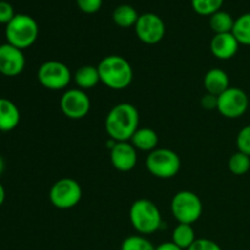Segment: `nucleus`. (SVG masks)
<instances>
[{
    "label": "nucleus",
    "instance_id": "obj_3",
    "mask_svg": "<svg viewBox=\"0 0 250 250\" xmlns=\"http://www.w3.org/2000/svg\"><path fill=\"white\" fill-rule=\"evenodd\" d=\"M129 221L132 227L142 236L155 233L163 225L160 210L148 199H138L131 205Z\"/></svg>",
    "mask_w": 250,
    "mask_h": 250
},
{
    "label": "nucleus",
    "instance_id": "obj_9",
    "mask_svg": "<svg viewBox=\"0 0 250 250\" xmlns=\"http://www.w3.org/2000/svg\"><path fill=\"white\" fill-rule=\"evenodd\" d=\"M249 107V98L243 89L229 87L217 97L216 110L226 119H239Z\"/></svg>",
    "mask_w": 250,
    "mask_h": 250
},
{
    "label": "nucleus",
    "instance_id": "obj_15",
    "mask_svg": "<svg viewBox=\"0 0 250 250\" xmlns=\"http://www.w3.org/2000/svg\"><path fill=\"white\" fill-rule=\"evenodd\" d=\"M204 88L207 93L219 97L229 88V75L221 68H211L204 76Z\"/></svg>",
    "mask_w": 250,
    "mask_h": 250
},
{
    "label": "nucleus",
    "instance_id": "obj_24",
    "mask_svg": "<svg viewBox=\"0 0 250 250\" xmlns=\"http://www.w3.org/2000/svg\"><path fill=\"white\" fill-rule=\"evenodd\" d=\"M224 0H192V7L202 16H211L220 11Z\"/></svg>",
    "mask_w": 250,
    "mask_h": 250
},
{
    "label": "nucleus",
    "instance_id": "obj_6",
    "mask_svg": "<svg viewBox=\"0 0 250 250\" xmlns=\"http://www.w3.org/2000/svg\"><path fill=\"white\" fill-rule=\"evenodd\" d=\"M146 168L154 177L161 180L172 178L180 172L181 159L176 151L166 148H156L146 158Z\"/></svg>",
    "mask_w": 250,
    "mask_h": 250
},
{
    "label": "nucleus",
    "instance_id": "obj_26",
    "mask_svg": "<svg viewBox=\"0 0 250 250\" xmlns=\"http://www.w3.org/2000/svg\"><path fill=\"white\" fill-rule=\"evenodd\" d=\"M237 148L238 151L250 156V125L243 127L237 136Z\"/></svg>",
    "mask_w": 250,
    "mask_h": 250
},
{
    "label": "nucleus",
    "instance_id": "obj_17",
    "mask_svg": "<svg viewBox=\"0 0 250 250\" xmlns=\"http://www.w3.org/2000/svg\"><path fill=\"white\" fill-rule=\"evenodd\" d=\"M132 146L136 149L142 151H153L155 150L159 143V136L153 128L149 127H143L138 128L136 133L131 138Z\"/></svg>",
    "mask_w": 250,
    "mask_h": 250
},
{
    "label": "nucleus",
    "instance_id": "obj_31",
    "mask_svg": "<svg viewBox=\"0 0 250 250\" xmlns=\"http://www.w3.org/2000/svg\"><path fill=\"white\" fill-rule=\"evenodd\" d=\"M155 250H183L180 247L176 246L172 241L171 242H165V243L159 244L158 247H155Z\"/></svg>",
    "mask_w": 250,
    "mask_h": 250
},
{
    "label": "nucleus",
    "instance_id": "obj_32",
    "mask_svg": "<svg viewBox=\"0 0 250 250\" xmlns=\"http://www.w3.org/2000/svg\"><path fill=\"white\" fill-rule=\"evenodd\" d=\"M5 197H6V194H5V188H4V186L0 183V207L4 204Z\"/></svg>",
    "mask_w": 250,
    "mask_h": 250
},
{
    "label": "nucleus",
    "instance_id": "obj_10",
    "mask_svg": "<svg viewBox=\"0 0 250 250\" xmlns=\"http://www.w3.org/2000/svg\"><path fill=\"white\" fill-rule=\"evenodd\" d=\"M90 99L85 90L80 88L67 89L60 99V109L67 119H84L90 111Z\"/></svg>",
    "mask_w": 250,
    "mask_h": 250
},
{
    "label": "nucleus",
    "instance_id": "obj_14",
    "mask_svg": "<svg viewBox=\"0 0 250 250\" xmlns=\"http://www.w3.org/2000/svg\"><path fill=\"white\" fill-rule=\"evenodd\" d=\"M241 44L233 36V33H220L215 34L210 42V50L211 54L219 60H229L234 58L238 53Z\"/></svg>",
    "mask_w": 250,
    "mask_h": 250
},
{
    "label": "nucleus",
    "instance_id": "obj_20",
    "mask_svg": "<svg viewBox=\"0 0 250 250\" xmlns=\"http://www.w3.org/2000/svg\"><path fill=\"white\" fill-rule=\"evenodd\" d=\"M195 239V231L192 225L178 224L172 232V242L183 250H188Z\"/></svg>",
    "mask_w": 250,
    "mask_h": 250
},
{
    "label": "nucleus",
    "instance_id": "obj_33",
    "mask_svg": "<svg viewBox=\"0 0 250 250\" xmlns=\"http://www.w3.org/2000/svg\"><path fill=\"white\" fill-rule=\"evenodd\" d=\"M4 170H5V161L4 159H2V156L0 155V175L4 172Z\"/></svg>",
    "mask_w": 250,
    "mask_h": 250
},
{
    "label": "nucleus",
    "instance_id": "obj_11",
    "mask_svg": "<svg viewBox=\"0 0 250 250\" xmlns=\"http://www.w3.org/2000/svg\"><path fill=\"white\" fill-rule=\"evenodd\" d=\"M134 28H136V34L139 41L149 45L158 44L159 42L163 41L166 32L163 19L153 12L139 15Z\"/></svg>",
    "mask_w": 250,
    "mask_h": 250
},
{
    "label": "nucleus",
    "instance_id": "obj_1",
    "mask_svg": "<svg viewBox=\"0 0 250 250\" xmlns=\"http://www.w3.org/2000/svg\"><path fill=\"white\" fill-rule=\"evenodd\" d=\"M139 128V112L134 105L121 103L112 107L105 119V129L116 142H128Z\"/></svg>",
    "mask_w": 250,
    "mask_h": 250
},
{
    "label": "nucleus",
    "instance_id": "obj_2",
    "mask_svg": "<svg viewBox=\"0 0 250 250\" xmlns=\"http://www.w3.org/2000/svg\"><path fill=\"white\" fill-rule=\"evenodd\" d=\"M100 82L114 90H124L133 81V68L131 63L120 55H109L102 59L97 66Z\"/></svg>",
    "mask_w": 250,
    "mask_h": 250
},
{
    "label": "nucleus",
    "instance_id": "obj_7",
    "mask_svg": "<svg viewBox=\"0 0 250 250\" xmlns=\"http://www.w3.org/2000/svg\"><path fill=\"white\" fill-rule=\"evenodd\" d=\"M49 199L55 208L68 210L80 204L82 199V188L73 178H61L50 188Z\"/></svg>",
    "mask_w": 250,
    "mask_h": 250
},
{
    "label": "nucleus",
    "instance_id": "obj_25",
    "mask_svg": "<svg viewBox=\"0 0 250 250\" xmlns=\"http://www.w3.org/2000/svg\"><path fill=\"white\" fill-rule=\"evenodd\" d=\"M121 250H155V247L144 236L137 234V236L127 237L122 242Z\"/></svg>",
    "mask_w": 250,
    "mask_h": 250
},
{
    "label": "nucleus",
    "instance_id": "obj_16",
    "mask_svg": "<svg viewBox=\"0 0 250 250\" xmlns=\"http://www.w3.org/2000/svg\"><path fill=\"white\" fill-rule=\"evenodd\" d=\"M20 110L11 100L0 98V131L10 132L20 124Z\"/></svg>",
    "mask_w": 250,
    "mask_h": 250
},
{
    "label": "nucleus",
    "instance_id": "obj_28",
    "mask_svg": "<svg viewBox=\"0 0 250 250\" xmlns=\"http://www.w3.org/2000/svg\"><path fill=\"white\" fill-rule=\"evenodd\" d=\"M188 250H222L216 242L208 238H197Z\"/></svg>",
    "mask_w": 250,
    "mask_h": 250
},
{
    "label": "nucleus",
    "instance_id": "obj_8",
    "mask_svg": "<svg viewBox=\"0 0 250 250\" xmlns=\"http://www.w3.org/2000/svg\"><path fill=\"white\" fill-rule=\"evenodd\" d=\"M73 76L67 65L61 61H45L38 68L37 78L44 88L49 90H62L70 84Z\"/></svg>",
    "mask_w": 250,
    "mask_h": 250
},
{
    "label": "nucleus",
    "instance_id": "obj_27",
    "mask_svg": "<svg viewBox=\"0 0 250 250\" xmlns=\"http://www.w3.org/2000/svg\"><path fill=\"white\" fill-rule=\"evenodd\" d=\"M76 2L81 11L84 14H95L103 5V0H76Z\"/></svg>",
    "mask_w": 250,
    "mask_h": 250
},
{
    "label": "nucleus",
    "instance_id": "obj_13",
    "mask_svg": "<svg viewBox=\"0 0 250 250\" xmlns=\"http://www.w3.org/2000/svg\"><path fill=\"white\" fill-rule=\"evenodd\" d=\"M111 165L121 172H129L133 170L138 161L137 149L129 142H116L110 150Z\"/></svg>",
    "mask_w": 250,
    "mask_h": 250
},
{
    "label": "nucleus",
    "instance_id": "obj_22",
    "mask_svg": "<svg viewBox=\"0 0 250 250\" xmlns=\"http://www.w3.org/2000/svg\"><path fill=\"white\" fill-rule=\"evenodd\" d=\"M232 33L239 44L250 45V12L241 15L238 19L234 20Z\"/></svg>",
    "mask_w": 250,
    "mask_h": 250
},
{
    "label": "nucleus",
    "instance_id": "obj_19",
    "mask_svg": "<svg viewBox=\"0 0 250 250\" xmlns=\"http://www.w3.org/2000/svg\"><path fill=\"white\" fill-rule=\"evenodd\" d=\"M138 19L139 15L137 10L127 4L120 5L112 12V20L121 28H129L132 26H136Z\"/></svg>",
    "mask_w": 250,
    "mask_h": 250
},
{
    "label": "nucleus",
    "instance_id": "obj_30",
    "mask_svg": "<svg viewBox=\"0 0 250 250\" xmlns=\"http://www.w3.org/2000/svg\"><path fill=\"white\" fill-rule=\"evenodd\" d=\"M200 104H202V106L207 110L216 109L217 107V97L207 93V94L202 98V100H200Z\"/></svg>",
    "mask_w": 250,
    "mask_h": 250
},
{
    "label": "nucleus",
    "instance_id": "obj_18",
    "mask_svg": "<svg viewBox=\"0 0 250 250\" xmlns=\"http://www.w3.org/2000/svg\"><path fill=\"white\" fill-rule=\"evenodd\" d=\"M73 81L77 87L82 90H88L94 88L100 82L99 71L97 66L84 65L81 66L73 75Z\"/></svg>",
    "mask_w": 250,
    "mask_h": 250
},
{
    "label": "nucleus",
    "instance_id": "obj_4",
    "mask_svg": "<svg viewBox=\"0 0 250 250\" xmlns=\"http://www.w3.org/2000/svg\"><path fill=\"white\" fill-rule=\"evenodd\" d=\"M39 34V27L33 17L24 14H16L6 24L5 36L7 43L24 50L36 43Z\"/></svg>",
    "mask_w": 250,
    "mask_h": 250
},
{
    "label": "nucleus",
    "instance_id": "obj_5",
    "mask_svg": "<svg viewBox=\"0 0 250 250\" xmlns=\"http://www.w3.org/2000/svg\"><path fill=\"white\" fill-rule=\"evenodd\" d=\"M171 212L178 224L193 225L202 216L203 203L194 192L181 190L171 200Z\"/></svg>",
    "mask_w": 250,
    "mask_h": 250
},
{
    "label": "nucleus",
    "instance_id": "obj_12",
    "mask_svg": "<svg viewBox=\"0 0 250 250\" xmlns=\"http://www.w3.org/2000/svg\"><path fill=\"white\" fill-rule=\"evenodd\" d=\"M26 66L23 50L6 43L0 45V73L7 77L19 76Z\"/></svg>",
    "mask_w": 250,
    "mask_h": 250
},
{
    "label": "nucleus",
    "instance_id": "obj_21",
    "mask_svg": "<svg viewBox=\"0 0 250 250\" xmlns=\"http://www.w3.org/2000/svg\"><path fill=\"white\" fill-rule=\"evenodd\" d=\"M210 28L215 32V34L220 33H231L233 29L234 20L229 12L226 11H220L215 12L214 15L210 16Z\"/></svg>",
    "mask_w": 250,
    "mask_h": 250
},
{
    "label": "nucleus",
    "instance_id": "obj_29",
    "mask_svg": "<svg viewBox=\"0 0 250 250\" xmlns=\"http://www.w3.org/2000/svg\"><path fill=\"white\" fill-rule=\"evenodd\" d=\"M14 7L10 2L0 1V23L7 24L15 17Z\"/></svg>",
    "mask_w": 250,
    "mask_h": 250
},
{
    "label": "nucleus",
    "instance_id": "obj_23",
    "mask_svg": "<svg viewBox=\"0 0 250 250\" xmlns=\"http://www.w3.org/2000/svg\"><path fill=\"white\" fill-rule=\"evenodd\" d=\"M229 168L233 175L243 176L250 170V156L237 151L229 160Z\"/></svg>",
    "mask_w": 250,
    "mask_h": 250
}]
</instances>
